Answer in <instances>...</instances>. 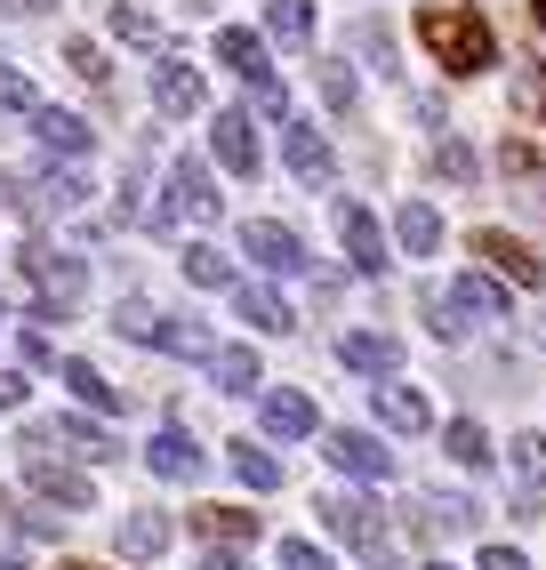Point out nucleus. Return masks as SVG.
Listing matches in <instances>:
<instances>
[{
	"label": "nucleus",
	"mask_w": 546,
	"mask_h": 570,
	"mask_svg": "<svg viewBox=\"0 0 546 570\" xmlns=\"http://www.w3.org/2000/svg\"><path fill=\"white\" fill-rule=\"evenodd\" d=\"M418 41H426V57H435L450 81H475V72L498 65V41H490V24L475 9H426L418 17Z\"/></svg>",
	"instance_id": "1"
},
{
	"label": "nucleus",
	"mask_w": 546,
	"mask_h": 570,
	"mask_svg": "<svg viewBox=\"0 0 546 570\" xmlns=\"http://www.w3.org/2000/svg\"><path fill=\"white\" fill-rule=\"evenodd\" d=\"M25 282H32V297H41V322H65V314L89 297V265L72 257V249L32 242V249H25Z\"/></svg>",
	"instance_id": "2"
},
{
	"label": "nucleus",
	"mask_w": 546,
	"mask_h": 570,
	"mask_svg": "<svg viewBox=\"0 0 546 570\" xmlns=\"http://www.w3.org/2000/svg\"><path fill=\"white\" fill-rule=\"evenodd\" d=\"M322 522H330L370 570H402V554L386 547V522H378V507L362 499V490H330V499H322Z\"/></svg>",
	"instance_id": "3"
},
{
	"label": "nucleus",
	"mask_w": 546,
	"mask_h": 570,
	"mask_svg": "<svg viewBox=\"0 0 546 570\" xmlns=\"http://www.w3.org/2000/svg\"><path fill=\"white\" fill-rule=\"evenodd\" d=\"M322 459L338 474H354V482H394V450H386L378 434H362V426H330L322 434Z\"/></svg>",
	"instance_id": "4"
},
{
	"label": "nucleus",
	"mask_w": 546,
	"mask_h": 570,
	"mask_svg": "<svg viewBox=\"0 0 546 570\" xmlns=\"http://www.w3.org/2000/svg\"><path fill=\"white\" fill-rule=\"evenodd\" d=\"M25 490H41V499L65 507V514H89V507H97L89 474H81V466H65V459H49V450H25Z\"/></svg>",
	"instance_id": "5"
},
{
	"label": "nucleus",
	"mask_w": 546,
	"mask_h": 570,
	"mask_svg": "<svg viewBox=\"0 0 546 570\" xmlns=\"http://www.w3.org/2000/svg\"><path fill=\"white\" fill-rule=\"evenodd\" d=\"M282 161H290L298 185H314V194H330V185H338V154H330V137H322L314 121H282Z\"/></svg>",
	"instance_id": "6"
},
{
	"label": "nucleus",
	"mask_w": 546,
	"mask_h": 570,
	"mask_svg": "<svg viewBox=\"0 0 546 570\" xmlns=\"http://www.w3.org/2000/svg\"><path fill=\"white\" fill-rule=\"evenodd\" d=\"M338 249H345V265H354L362 282H378L386 265H394V257H386V234H378V217H370L362 202H338Z\"/></svg>",
	"instance_id": "7"
},
{
	"label": "nucleus",
	"mask_w": 546,
	"mask_h": 570,
	"mask_svg": "<svg viewBox=\"0 0 546 570\" xmlns=\"http://www.w3.org/2000/svg\"><path fill=\"white\" fill-rule=\"evenodd\" d=\"M202 105H209V89H202V72H193L185 57H162V65H153V112H169V121H193Z\"/></svg>",
	"instance_id": "8"
},
{
	"label": "nucleus",
	"mask_w": 546,
	"mask_h": 570,
	"mask_svg": "<svg viewBox=\"0 0 546 570\" xmlns=\"http://www.w3.org/2000/svg\"><path fill=\"white\" fill-rule=\"evenodd\" d=\"M169 217H202V225L217 217V185H209L202 161H177V169H169V202L153 209V225H169Z\"/></svg>",
	"instance_id": "9"
},
{
	"label": "nucleus",
	"mask_w": 546,
	"mask_h": 570,
	"mask_svg": "<svg viewBox=\"0 0 546 570\" xmlns=\"http://www.w3.org/2000/svg\"><path fill=\"white\" fill-rule=\"evenodd\" d=\"M338 362L354 370V377H402V337H386V330H345V337H338Z\"/></svg>",
	"instance_id": "10"
},
{
	"label": "nucleus",
	"mask_w": 546,
	"mask_h": 570,
	"mask_svg": "<svg viewBox=\"0 0 546 570\" xmlns=\"http://www.w3.org/2000/svg\"><path fill=\"white\" fill-rule=\"evenodd\" d=\"M242 249L265 265V274H305V242L290 234V225H273V217H250L242 225Z\"/></svg>",
	"instance_id": "11"
},
{
	"label": "nucleus",
	"mask_w": 546,
	"mask_h": 570,
	"mask_svg": "<svg viewBox=\"0 0 546 570\" xmlns=\"http://www.w3.org/2000/svg\"><path fill=\"white\" fill-rule=\"evenodd\" d=\"M145 466L162 474V482H202V466H209V459H202V442H193L185 426H162V434L145 442Z\"/></svg>",
	"instance_id": "12"
},
{
	"label": "nucleus",
	"mask_w": 546,
	"mask_h": 570,
	"mask_svg": "<svg viewBox=\"0 0 546 570\" xmlns=\"http://www.w3.org/2000/svg\"><path fill=\"white\" fill-rule=\"evenodd\" d=\"M209 154L225 161V177H257V129H250V112H217Z\"/></svg>",
	"instance_id": "13"
},
{
	"label": "nucleus",
	"mask_w": 546,
	"mask_h": 570,
	"mask_svg": "<svg viewBox=\"0 0 546 570\" xmlns=\"http://www.w3.org/2000/svg\"><path fill=\"white\" fill-rule=\"evenodd\" d=\"M370 402H378V417H386L394 434H426V426H435L426 394H418V386H402V377H378V386H370Z\"/></svg>",
	"instance_id": "14"
},
{
	"label": "nucleus",
	"mask_w": 546,
	"mask_h": 570,
	"mask_svg": "<svg viewBox=\"0 0 546 570\" xmlns=\"http://www.w3.org/2000/svg\"><path fill=\"white\" fill-rule=\"evenodd\" d=\"M233 314H242L257 337H290V330H298L290 297H273V289H257V282H233Z\"/></svg>",
	"instance_id": "15"
},
{
	"label": "nucleus",
	"mask_w": 546,
	"mask_h": 570,
	"mask_svg": "<svg viewBox=\"0 0 546 570\" xmlns=\"http://www.w3.org/2000/svg\"><path fill=\"white\" fill-rule=\"evenodd\" d=\"M32 442H65L72 450V459H89V466H105V459H121V442H113L105 426H89V417H57V426H41V434H32Z\"/></svg>",
	"instance_id": "16"
},
{
	"label": "nucleus",
	"mask_w": 546,
	"mask_h": 570,
	"mask_svg": "<svg viewBox=\"0 0 546 570\" xmlns=\"http://www.w3.org/2000/svg\"><path fill=\"white\" fill-rule=\"evenodd\" d=\"M217 65H225V72H242L250 89H265V81H273L265 41H257V32H242V24H217Z\"/></svg>",
	"instance_id": "17"
},
{
	"label": "nucleus",
	"mask_w": 546,
	"mask_h": 570,
	"mask_svg": "<svg viewBox=\"0 0 546 570\" xmlns=\"http://www.w3.org/2000/svg\"><path fill=\"white\" fill-rule=\"evenodd\" d=\"M32 137H41V145H49V154H57V161H81V154H89V145H97V137H89V121H81V112H57V105H41V112H32Z\"/></svg>",
	"instance_id": "18"
},
{
	"label": "nucleus",
	"mask_w": 546,
	"mask_h": 570,
	"mask_svg": "<svg viewBox=\"0 0 546 570\" xmlns=\"http://www.w3.org/2000/svg\"><path fill=\"white\" fill-rule=\"evenodd\" d=\"M458 530H475V507H466V499H442V490H426L410 539H458Z\"/></svg>",
	"instance_id": "19"
},
{
	"label": "nucleus",
	"mask_w": 546,
	"mask_h": 570,
	"mask_svg": "<svg viewBox=\"0 0 546 570\" xmlns=\"http://www.w3.org/2000/svg\"><path fill=\"white\" fill-rule=\"evenodd\" d=\"M475 257H490L506 282H538V257H530V242L498 234V225H482V234H475Z\"/></svg>",
	"instance_id": "20"
},
{
	"label": "nucleus",
	"mask_w": 546,
	"mask_h": 570,
	"mask_svg": "<svg viewBox=\"0 0 546 570\" xmlns=\"http://www.w3.org/2000/svg\"><path fill=\"white\" fill-rule=\"evenodd\" d=\"M442 297L458 306V322H498V314H506V289H498L490 274H458Z\"/></svg>",
	"instance_id": "21"
},
{
	"label": "nucleus",
	"mask_w": 546,
	"mask_h": 570,
	"mask_svg": "<svg viewBox=\"0 0 546 570\" xmlns=\"http://www.w3.org/2000/svg\"><path fill=\"white\" fill-rule=\"evenodd\" d=\"M169 539H177V522H169V514H153V507L121 522V554H129V562H162Z\"/></svg>",
	"instance_id": "22"
},
{
	"label": "nucleus",
	"mask_w": 546,
	"mask_h": 570,
	"mask_svg": "<svg viewBox=\"0 0 546 570\" xmlns=\"http://www.w3.org/2000/svg\"><path fill=\"white\" fill-rule=\"evenodd\" d=\"M145 346H162V354H185V362H209V354H217V337H209L202 322H185V314H162Z\"/></svg>",
	"instance_id": "23"
},
{
	"label": "nucleus",
	"mask_w": 546,
	"mask_h": 570,
	"mask_svg": "<svg viewBox=\"0 0 546 570\" xmlns=\"http://www.w3.org/2000/svg\"><path fill=\"white\" fill-rule=\"evenodd\" d=\"M257 417H265V434H273V442L314 434V402H305V394H290V386H282V394H265V402H257Z\"/></svg>",
	"instance_id": "24"
},
{
	"label": "nucleus",
	"mask_w": 546,
	"mask_h": 570,
	"mask_svg": "<svg viewBox=\"0 0 546 570\" xmlns=\"http://www.w3.org/2000/svg\"><path fill=\"white\" fill-rule=\"evenodd\" d=\"M265 32L282 49H305L314 41V0H265Z\"/></svg>",
	"instance_id": "25"
},
{
	"label": "nucleus",
	"mask_w": 546,
	"mask_h": 570,
	"mask_svg": "<svg viewBox=\"0 0 546 570\" xmlns=\"http://www.w3.org/2000/svg\"><path fill=\"white\" fill-rule=\"evenodd\" d=\"M442 450H450L458 466H475V474H490V459H498V450H490V434L475 426V417H450V426H442Z\"/></svg>",
	"instance_id": "26"
},
{
	"label": "nucleus",
	"mask_w": 546,
	"mask_h": 570,
	"mask_svg": "<svg viewBox=\"0 0 546 570\" xmlns=\"http://www.w3.org/2000/svg\"><path fill=\"white\" fill-rule=\"evenodd\" d=\"M193 530H202L209 547H242V539H257V514H242V507H202V514H193Z\"/></svg>",
	"instance_id": "27"
},
{
	"label": "nucleus",
	"mask_w": 546,
	"mask_h": 570,
	"mask_svg": "<svg viewBox=\"0 0 546 570\" xmlns=\"http://www.w3.org/2000/svg\"><path fill=\"white\" fill-rule=\"evenodd\" d=\"M209 377H217V394H257V354L250 346H217Z\"/></svg>",
	"instance_id": "28"
},
{
	"label": "nucleus",
	"mask_w": 546,
	"mask_h": 570,
	"mask_svg": "<svg viewBox=\"0 0 546 570\" xmlns=\"http://www.w3.org/2000/svg\"><path fill=\"white\" fill-rule=\"evenodd\" d=\"M89 202V185H81V169H49L41 185H32V209H49V217H65V209H81Z\"/></svg>",
	"instance_id": "29"
},
{
	"label": "nucleus",
	"mask_w": 546,
	"mask_h": 570,
	"mask_svg": "<svg viewBox=\"0 0 546 570\" xmlns=\"http://www.w3.org/2000/svg\"><path fill=\"white\" fill-rule=\"evenodd\" d=\"M225 450H233V474L250 490H282V459H273V450H257V442H225Z\"/></svg>",
	"instance_id": "30"
},
{
	"label": "nucleus",
	"mask_w": 546,
	"mask_h": 570,
	"mask_svg": "<svg viewBox=\"0 0 546 570\" xmlns=\"http://www.w3.org/2000/svg\"><path fill=\"white\" fill-rule=\"evenodd\" d=\"M394 234H402V249H410V257H426V249L442 242V217L426 209V202H402V217H394Z\"/></svg>",
	"instance_id": "31"
},
{
	"label": "nucleus",
	"mask_w": 546,
	"mask_h": 570,
	"mask_svg": "<svg viewBox=\"0 0 546 570\" xmlns=\"http://www.w3.org/2000/svg\"><path fill=\"white\" fill-rule=\"evenodd\" d=\"M57 370H65V386L81 394L89 410H129V402H121V386H105V377H97L89 362H57Z\"/></svg>",
	"instance_id": "32"
},
{
	"label": "nucleus",
	"mask_w": 546,
	"mask_h": 570,
	"mask_svg": "<svg viewBox=\"0 0 546 570\" xmlns=\"http://www.w3.org/2000/svg\"><path fill=\"white\" fill-rule=\"evenodd\" d=\"M185 282H193V289H233V265H225L209 242H193V249H185Z\"/></svg>",
	"instance_id": "33"
},
{
	"label": "nucleus",
	"mask_w": 546,
	"mask_h": 570,
	"mask_svg": "<svg viewBox=\"0 0 546 570\" xmlns=\"http://www.w3.org/2000/svg\"><path fill=\"white\" fill-rule=\"evenodd\" d=\"M113 41H129V49H162V24H153L145 9H129V0H113Z\"/></svg>",
	"instance_id": "34"
},
{
	"label": "nucleus",
	"mask_w": 546,
	"mask_h": 570,
	"mask_svg": "<svg viewBox=\"0 0 546 570\" xmlns=\"http://www.w3.org/2000/svg\"><path fill=\"white\" fill-rule=\"evenodd\" d=\"M515 474H523L530 490L546 482V434H538V426H530V434H515Z\"/></svg>",
	"instance_id": "35"
},
{
	"label": "nucleus",
	"mask_w": 546,
	"mask_h": 570,
	"mask_svg": "<svg viewBox=\"0 0 546 570\" xmlns=\"http://www.w3.org/2000/svg\"><path fill=\"white\" fill-rule=\"evenodd\" d=\"M0 105H9V112H25V121H32V112H41V89H32L25 72H0Z\"/></svg>",
	"instance_id": "36"
},
{
	"label": "nucleus",
	"mask_w": 546,
	"mask_h": 570,
	"mask_svg": "<svg viewBox=\"0 0 546 570\" xmlns=\"http://www.w3.org/2000/svg\"><path fill=\"white\" fill-rule=\"evenodd\" d=\"M322 97H330L338 112H354V97H362V89H354V72H345V57H338V65H322Z\"/></svg>",
	"instance_id": "37"
},
{
	"label": "nucleus",
	"mask_w": 546,
	"mask_h": 570,
	"mask_svg": "<svg viewBox=\"0 0 546 570\" xmlns=\"http://www.w3.org/2000/svg\"><path fill=\"white\" fill-rule=\"evenodd\" d=\"M65 65L81 72V81H105V49L97 41H65Z\"/></svg>",
	"instance_id": "38"
},
{
	"label": "nucleus",
	"mask_w": 546,
	"mask_h": 570,
	"mask_svg": "<svg viewBox=\"0 0 546 570\" xmlns=\"http://www.w3.org/2000/svg\"><path fill=\"white\" fill-rule=\"evenodd\" d=\"M282 570H330V554L305 547V539H282Z\"/></svg>",
	"instance_id": "39"
},
{
	"label": "nucleus",
	"mask_w": 546,
	"mask_h": 570,
	"mask_svg": "<svg viewBox=\"0 0 546 570\" xmlns=\"http://www.w3.org/2000/svg\"><path fill=\"white\" fill-rule=\"evenodd\" d=\"M354 41H362V57H370L378 72H394V41H386V32H378V24H362V32H354Z\"/></svg>",
	"instance_id": "40"
},
{
	"label": "nucleus",
	"mask_w": 546,
	"mask_h": 570,
	"mask_svg": "<svg viewBox=\"0 0 546 570\" xmlns=\"http://www.w3.org/2000/svg\"><path fill=\"white\" fill-rule=\"evenodd\" d=\"M17 354H25V370H49V362H57V346H49L41 330H25V337H17Z\"/></svg>",
	"instance_id": "41"
},
{
	"label": "nucleus",
	"mask_w": 546,
	"mask_h": 570,
	"mask_svg": "<svg viewBox=\"0 0 546 570\" xmlns=\"http://www.w3.org/2000/svg\"><path fill=\"white\" fill-rule=\"evenodd\" d=\"M475 570H530V562H523L515 547H482V554H475Z\"/></svg>",
	"instance_id": "42"
},
{
	"label": "nucleus",
	"mask_w": 546,
	"mask_h": 570,
	"mask_svg": "<svg viewBox=\"0 0 546 570\" xmlns=\"http://www.w3.org/2000/svg\"><path fill=\"white\" fill-rule=\"evenodd\" d=\"M25 394H32L25 370H0V410H25Z\"/></svg>",
	"instance_id": "43"
},
{
	"label": "nucleus",
	"mask_w": 546,
	"mask_h": 570,
	"mask_svg": "<svg viewBox=\"0 0 546 570\" xmlns=\"http://www.w3.org/2000/svg\"><path fill=\"white\" fill-rule=\"evenodd\" d=\"M442 177H475V154H466V145H442Z\"/></svg>",
	"instance_id": "44"
},
{
	"label": "nucleus",
	"mask_w": 546,
	"mask_h": 570,
	"mask_svg": "<svg viewBox=\"0 0 546 570\" xmlns=\"http://www.w3.org/2000/svg\"><path fill=\"white\" fill-rule=\"evenodd\" d=\"M202 570H250V562L233 554V547H209V554H202Z\"/></svg>",
	"instance_id": "45"
},
{
	"label": "nucleus",
	"mask_w": 546,
	"mask_h": 570,
	"mask_svg": "<svg viewBox=\"0 0 546 570\" xmlns=\"http://www.w3.org/2000/svg\"><path fill=\"white\" fill-rule=\"evenodd\" d=\"M17 9H32V17H49V9H57V0H17Z\"/></svg>",
	"instance_id": "46"
},
{
	"label": "nucleus",
	"mask_w": 546,
	"mask_h": 570,
	"mask_svg": "<svg viewBox=\"0 0 546 570\" xmlns=\"http://www.w3.org/2000/svg\"><path fill=\"white\" fill-rule=\"evenodd\" d=\"M530 17H538V32H546V0H530Z\"/></svg>",
	"instance_id": "47"
},
{
	"label": "nucleus",
	"mask_w": 546,
	"mask_h": 570,
	"mask_svg": "<svg viewBox=\"0 0 546 570\" xmlns=\"http://www.w3.org/2000/svg\"><path fill=\"white\" fill-rule=\"evenodd\" d=\"M57 570H105V562H57Z\"/></svg>",
	"instance_id": "48"
},
{
	"label": "nucleus",
	"mask_w": 546,
	"mask_h": 570,
	"mask_svg": "<svg viewBox=\"0 0 546 570\" xmlns=\"http://www.w3.org/2000/svg\"><path fill=\"white\" fill-rule=\"evenodd\" d=\"M9 194H17V185H9V169H0V202H9Z\"/></svg>",
	"instance_id": "49"
},
{
	"label": "nucleus",
	"mask_w": 546,
	"mask_h": 570,
	"mask_svg": "<svg viewBox=\"0 0 546 570\" xmlns=\"http://www.w3.org/2000/svg\"><path fill=\"white\" fill-rule=\"evenodd\" d=\"M0 570H17V554H9V547H0Z\"/></svg>",
	"instance_id": "50"
},
{
	"label": "nucleus",
	"mask_w": 546,
	"mask_h": 570,
	"mask_svg": "<svg viewBox=\"0 0 546 570\" xmlns=\"http://www.w3.org/2000/svg\"><path fill=\"white\" fill-rule=\"evenodd\" d=\"M426 570H450V562H426Z\"/></svg>",
	"instance_id": "51"
},
{
	"label": "nucleus",
	"mask_w": 546,
	"mask_h": 570,
	"mask_svg": "<svg viewBox=\"0 0 546 570\" xmlns=\"http://www.w3.org/2000/svg\"><path fill=\"white\" fill-rule=\"evenodd\" d=\"M0 322H9V314H0Z\"/></svg>",
	"instance_id": "52"
}]
</instances>
